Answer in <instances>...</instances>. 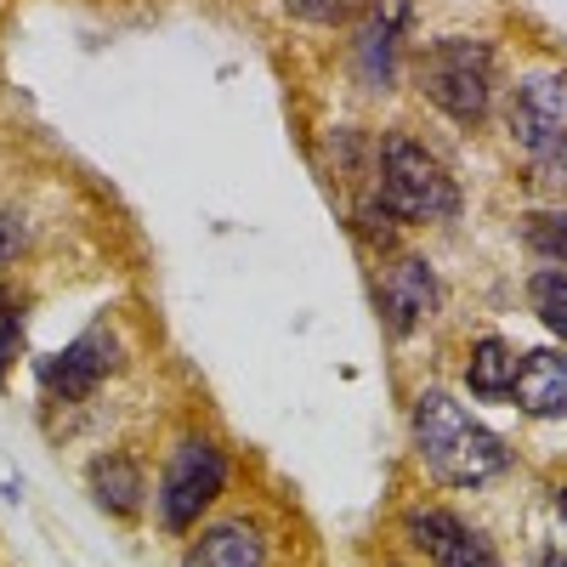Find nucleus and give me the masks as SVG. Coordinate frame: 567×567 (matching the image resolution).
Wrapping results in <instances>:
<instances>
[{
	"instance_id": "obj_1",
	"label": "nucleus",
	"mask_w": 567,
	"mask_h": 567,
	"mask_svg": "<svg viewBox=\"0 0 567 567\" xmlns=\"http://www.w3.org/2000/svg\"><path fill=\"white\" fill-rule=\"evenodd\" d=\"M414 443H420L425 471L449 488H483L511 465V449L483 420H471L449 392H425L414 403Z\"/></svg>"
},
{
	"instance_id": "obj_2",
	"label": "nucleus",
	"mask_w": 567,
	"mask_h": 567,
	"mask_svg": "<svg viewBox=\"0 0 567 567\" xmlns=\"http://www.w3.org/2000/svg\"><path fill=\"white\" fill-rule=\"evenodd\" d=\"M381 205L403 221H443L460 210V194L443 171V159H432L414 136H386L381 142Z\"/></svg>"
},
{
	"instance_id": "obj_3",
	"label": "nucleus",
	"mask_w": 567,
	"mask_h": 567,
	"mask_svg": "<svg viewBox=\"0 0 567 567\" xmlns=\"http://www.w3.org/2000/svg\"><path fill=\"white\" fill-rule=\"evenodd\" d=\"M420 85L454 125H483L494 97V52L483 40H443L420 69Z\"/></svg>"
},
{
	"instance_id": "obj_4",
	"label": "nucleus",
	"mask_w": 567,
	"mask_h": 567,
	"mask_svg": "<svg viewBox=\"0 0 567 567\" xmlns=\"http://www.w3.org/2000/svg\"><path fill=\"white\" fill-rule=\"evenodd\" d=\"M221 483H227L221 449L216 443H199V437L182 443L171 454V465H165V483H159V523L171 534H187L210 511V499L221 494Z\"/></svg>"
},
{
	"instance_id": "obj_5",
	"label": "nucleus",
	"mask_w": 567,
	"mask_h": 567,
	"mask_svg": "<svg viewBox=\"0 0 567 567\" xmlns=\"http://www.w3.org/2000/svg\"><path fill=\"white\" fill-rule=\"evenodd\" d=\"M511 136L534 159H556L567 148V74H528L511 91Z\"/></svg>"
},
{
	"instance_id": "obj_6",
	"label": "nucleus",
	"mask_w": 567,
	"mask_h": 567,
	"mask_svg": "<svg viewBox=\"0 0 567 567\" xmlns=\"http://www.w3.org/2000/svg\"><path fill=\"white\" fill-rule=\"evenodd\" d=\"M120 369V341H114V329L109 323H91L85 336L74 347H63L58 358H45L40 363V381L52 398H85V392H97L109 374Z\"/></svg>"
},
{
	"instance_id": "obj_7",
	"label": "nucleus",
	"mask_w": 567,
	"mask_h": 567,
	"mask_svg": "<svg viewBox=\"0 0 567 567\" xmlns=\"http://www.w3.org/2000/svg\"><path fill=\"white\" fill-rule=\"evenodd\" d=\"M409 539H414V550H425L437 567H499V556H494V545L465 523V516H454V511H414L409 516Z\"/></svg>"
},
{
	"instance_id": "obj_8",
	"label": "nucleus",
	"mask_w": 567,
	"mask_h": 567,
	"mask_svg": "<svg viewBox=\"0 0 567 567\" xmlns=\"http://www.w3.org/2000/svg\"><path fill=\"white\" fill-rule=\"evenodd\" d=\"M403 29H409V0H374L363 29H358V74L369 91H386L398 74L403 52Z\"/></svg>"
},
{
	"instance_id": "obj_9",
	"label": "nucleus",
	"mask_w": 567,
	"mask_h": 567,
	"mask_svg": "<svg viewBox=\"0 0 567 567\" xmlns=\"http://www.w3.org/2000/svg\"><path fill=\"white\" fill-rule=\"evenodd\" d=\"M432 307H437V278H432V267L425 261H398V267H386V284H381V312H386V323L398 329V336H414V329L432 318Z\"/></svg>"
},
{
	"instance_id": "obj_10",
	"label": "nucleus",
	"mask_w": 567,
	"mask_h": 567,
	"mask_svg": "<svg viewBox=\"0 0 567 567\" xmlns=\"http://www.w3.org/2000/svg\"><path fill=\"white\" fill-rule=\"evenodd\" d=\"M516 403L539 420L567 414V352H528L516 369Z\"/></svg>"
},
{
	"instance_id": "obj_11",
	"label": "nucleus",
	"mask_w": 567,
	"mask_h": 567,
	"mask_svg": "<svg viewBox=\"0 0 567 567\" xmlns=\"http://www.w3.org/2000/svg\"><path fill=\"white\" fill-rule=\"evenodd\" d=\"M261 534L250 523H216L205 528V539L187 550L182 567H261Z\"/></svg>"
},
{
	"instance_id": "obj_12",
	"label": "nucleus",
	"mask_w": 567,
	"mask_h": 567,
	"mask_svg": "<svg viewBox=\"0 0 567 567\" xmlns=\"http://www.w3.org/2000/svg\"><path fill=\"white\" fill-rule=\"evenodd\" d=\"M516 369H523V358H516L499 336L477 341V352H471V369H465V381L477 398L499 403V398H516Z\"/></svg>"
},
{
	"instance_id": "obj_13",
	"label": "nucleus",
	"mask_w": 567,
	"mask_h": 567,
	"mask_svg": "<svg viewBox=\"0 0 567 567\" xmlns=\"http://www.w3.org/2000/svg\"><path fill=\"white\" fill-rule=\"evenodd\" d=\"M91 499H97L103 511H136L142 505V471L131 454H103L97 465H91Z\"/></svg>"
},
{
	"instance_id": "obj_14",
	"label": "nucleus",
	"mask_w": 567,
	"mask_h": 567,
	"mask_svg": "<svg viewBox=\"0 0 567 567\" xmlns=\"http://www.w3.org/2000/svg\"><path fill=\"white\" fill-rule=\"evenodd\" d=\"M534 312L556 329V336H567V272H539L534 278Z\"/></svg>"
},
{
	"instance_id": "obj_15",
	"label": "nucleus",
	"mask_w": 567,
	"mask_h": 567,
	"mask_svg": "<svg viewBox=\"0 0 567 567\" xmlns=\"http://www.w3.org/2000/svg\"><path fill=\"white\" fill-rule=\"evenodd\" d=\"M18 347H23V307L12 290H0V381H7V369L18 363Z\"/></svg>"
},
{
	"instance_id": "obj_16",
	"label": "nucleus",
	"mask_w": 567,
	"mask_h": 567,
	"mask_svg": "<svg viewBox=\"0 0 567 567\" xmlns=\"http://www.w3.org/2000/svg\"><path fill=\"white\" fill-rule=\"evenodd\" d=\"M528 245H534L539 256H550V261L567 267V210H556V216H534V221H528Z\"/></svg>"
},
{
	"instance_id": "obj_17",
	"label": "nucleus",
	"mask_w": 567,
	"mask_h": 567,
	"mask_svg": "<svg viewBox=\"0 0 567 567\" xmlns=\"http://www.w3.org/2000/svg\"><path fill=\"white\" fill-rule=\"evenodd\" d=\"M296 18H307V23H336L341 12H352L358 0H284Z\"/></svg>"
},
{
	"instance_id": "obj_18",
	"label": "nucleus",
	"mask_w": 567,
	"mask_h": 567,
	"mask_svg": "<svg viewBox=\"0 0 567 567\" xmlns=\"http://www.w3.org/2000/svg\"><path fill=\"white\" fill-rule=\"evenodd\" d=\"M23 239H29V221H23V210H0V267H7V261L23 250Z\"/></svg>"
},
{
	"instance_id": "obj_19",
	"label": "nucleus",
	"mask_w": 567,
	"mask_h": 567,
	"mask_svg": "<svg viewBox=\"0 0 567 567\" xmlns=\"http://www.w3.org/2000/svg\"><path fill=\"white\" fill-rule=\"evenodd\" d=\"M556 505H561V516H567V488H561V494H556Z\"/></svg>"
},
{
	"instance_id": "obj_20",
	"label": "nucleus",
	"mask_w": 567,
	"mask_h": 567,
	"mask_svg": "<svg viewBox=\"0 0 567 567\" xmlns=\"http://www.w3.org/2000/svg\"><path fill=\"white\" fill-rule=\"evenodd\" d=\"M545 567H567V556H550V561H545Z\"/></svg>"
}]
</instances>
